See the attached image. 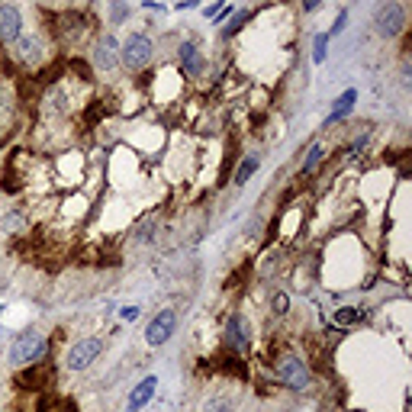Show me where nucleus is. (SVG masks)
Segmentation results:
<instances>
[{
  "label": "nucleus",
  "instance_id": "f257e3e1",
  "mask_svg": "<svg viewBox=\"0 0 412 412\" xmlns=\"http://www.w3.org/2000/svg\"><path fill=\"white\" fill-rule=\"evenodd\" d=\"M152 55H155V45L148 35H129L126 43H123V49H119V58H123V65L129 71H142L152 62Z\"/></svg>",
  "mask_w": 412,
  "mask_h": 412
},
{
  "label": "nucleus",
  "instance_id": "f03ea898",
  "mask_svg": "<svg viewBox=\"0 0 412 412\" xmlns=\"http://www.w3.org/2000/svg\"><path fill=\"white\" fill-rule=\"evenodd\" d=\"M43 351H45V338L39 335V332H23V335H16L13 345H10V361H13L16 367H23V364L39 361Z\"/></svg>",
  "mask_w": 412,
  "mask_h": 412
},
{
  "label": "nucleus",
  "instance_id": "7ed1b4c3",
  "mask_svg": "<svg viewBox=\"0 0 412 412\" xmlns=\"http://www.w3.org/2000/svg\"><path fill=\"white\" fill-rule=\"evenodd\" d=\"M374 26H377L380 35L393 39V35H399V33H403V26H406V10L399 7L396 0H386L384 7L377 10V16H374Z\"/></svg>",
  "mask_w": 412,
  "mask_h": 412
},
{
  "label": "nucleus",
  "instance_id": "20e7f679",
  "mask_svg": "<svg viewBox=\"0 0 412 412\" xmlns=\"http://www.w3.org/2000/svg\"><path fill=\"white\" fill-rule=\"evenodd\" d=\"M277 374H280V380H284V386H290V390H306V386H309V367L296 355L280 357Z\"/></svg>",
  "mask_w": 412,
  "mask_h": 412
},
{
  "label": "nucleus",
  "instance_id": "39448f33",
  "mask_svg": "<svg viewBox=\"0 0 412 412\" xmlns=\"http://www.w3.org/2000/svg\"><path fill=\"white\" fill-rule=\"evenodd\" d=\"M104 351V338H81L77 345H71L68 351V367L71 370H87Z\"/></svg>",
  "mask_w": 412,
  "mask_h": 412
},
{
  "label": "nucleus",
  "instance_id": "423d86ee",
  "mask_svg": "<svg viewBox=\"0 0 412 412\" xmlns=\"http://www.w3.org/2000/svg\"><path fill=\"white\" fill-rule=\"evenodd\" d=\"M174 328H177V313L174 309H161L145 328L148 345H165L171 335H174Z\"/></svg>",
  "mask_w": 412,
  "mask_h": 412
},
{
  "label": "nucleus",
  "instance_id": "0eeeda50",
  "mask_svg": "<svg viewBox=\"0 0 412 412\" xmlns=\"http://www.w3.org/2000/svg\"><path fill=\"white\" fill-rule=\"evenodd\" d=\"M23 33V16L16 7H0V43H16Z\"/></svg>",
  "mask_w": 412,
  "mask_h": 412
},
{
  "label": "nucleus",
  "instance_id": "6e6552de",
  "mask_svg": "<svg viewBox=\"0 0 412 412\" xmlns=\"http://www.w3.org/2000/svg\"><path fill=\"white\" fill-rule=\"evenodd\" d=\"M177 58H181V68H184V74H187V77H200L203 74V55H200V49H196L194 43H181Z\"/></svg>",
  "mask_w": 412,
  "mask_h": 412
},
{
  "label": "nucleus",
  "instance_id": "1a4fd4ad",
  "mask_svg": "<svg viewBox=\"0 0 412 412\" xmlns=\"http://www.w3.org/2000/svg\"><path fill=\"white\" fill-rule=\"evenodd\" d=\"M226 342H229L235 351L248 348V325H245L242 316H232L229 319V325H226Z\"/></svg>",
  "mask_w": 412,
  "mask_h": 412
},
{
  "label": "nucleus",
  "instance_id": "9d476101",
  "mask_svg": "<svg viewBox=\"0 0 412 412\" xmlns=\"http://www.w3.org/2000/svg\"><path fill=\"white\" fill-rule=\"evenodd\" d=\"M155 386H158V380H155V377H145V380H142L139 386H135L133 393H129V403H126V409H129V412H139L142 406H145L148 399L155 396Z\"/></svg>",
  "mask_w": 412,
  "mask_h": 412
},
{
  "label": "nucleus",
  "instance_id": "9b49d317",
  "mask_svg": "<svg viewBox=\"0 0 412 412\" xmlns=\"http://www.w3.org/2000/svg\"><path fill=\"white\" fill-rule=\"evenodd\" d=\"M16 58L26 65L39 62V58H43V43H39L35 35H26V39L20 35V39H16Z\"/></svg>",
  "mask_w": 412,
  "mask_h": 412
},
{
  "label": "nucleus",
  "instance_id": "f8f14e48",
  "mask_svg": "<svg viewBox=\"0 0 412 412\" xmlns=\"http://www.w3.org/2000/svg\"><path fill=\"white\" fill-rule=\"evenodd\" d=\"M97 65L106 68V71L116 65V43H113V35H104V39L97 43Z\"/></svg>",
  "mask_w": 412,
  "mask_h": 412
},
{
  "label": "nucleus",
  "instance_id": "ddd939ff",
  "mask_svg": "<svg viewBox=\"0 0 412 412\" xmlns=\"http://www.w3.org/2000/svg\"><path fill=\"white\" fill-rule=\"evenodd\" d=\"M355 100H357V91H345L342 97H338V104H335V110H332V116H328V123H335V119L348 116L351 106H355Z\"/></svg>",
  "mask_w": 412,
  "mask_h": 412
},
{
  "label": "nucleus",
  "instance_id": "4468645a",
  "mask_svg": "<svg viewBox=\"0 0 412 412\" xmlns=\"http://www.w3.org/2000/svg\"><path fill=\"white\" fill-rule=\"evenodd\" d=\"M361 319H364V313L357 306H345L335 313V325H355V322H361Z\"/></svg>",
  "mask_w": 412,
  "mask_h": 412
},
{
  "label": "nucleus",
  "instance_id": "2eb2a0df",
  "mask_svg": "<svg viewBox=\"0 0 412 412\" xmlns=\"http://www.w3.org/2000/svg\"><path fill=\"white\" fill-rule=\"evenodd\" d=\"M319 161H322V145H313L306 152V161H303V174H313L319 168Z\"/></svg>",
  "mask_w": 412,
  "mask_h": 412
},
{
  "label": "nucleus",
  "instance_id": "dca6fc26",
  "mask_svg": "<svg viewBox=\"0 0 412 412\" xmlns=\"http://www.w3.org/2000/svg\"><path fill=\"white\" fill-rule=\"evenodd\" d=\"M255 171H258V155H252V158H248V161L242 165V168H238V174H235V184H238V187H242V184L255 174Z\"/></svg>",
  "mask_w": 412,
  "mask_h": 412
},
{
  "label": "nucleus",
  "instance_id": "f3484780",
  "mask_svg": "<svg viewBox=\"0 0 412 412\" xmlns=\"http://www.w3.org/2000/svg\"><path fill=\"white\" fill-rule=\"evenodd\" d=\"M248 20H252V13H248V10H238V13L229 20V26L223 29V35L229 39V35H232V33H238V29H242V23H248Z\"/></svg>",
  "mask_w": 412,
  "mask_h": 412
},
{
  "label": "nucleus",
  "instance_id": "a211bd4d",
  "mask_svg": "<svg viewBox=\"0 0 412 412\" xmlns=\"http://www.w3.org/2000/svg\"><path fill=\"white\" fill-rule=\"evenodd\" d=\"M274 313H277V316H286V313H290V296H286V294H277V296H274Z\"/></svg>",
  "mask_w": 412,
  "mask_h": 412
},
{
  "label": "nucleus",
  "instance_id": "6ab92c4d",
  "mask_svg": "<svg viewBox=\"0 0 412 412\" xmlns=\"http://www.w3.org/2000/svg\"><path fill=\"white\" fill-rule=\"evenodd\" d=\"M325 45H328V35H316V52H313L316 62H325Z\"/></svg>",
  "mask_w": 412,
  "mask_h": 412
},
{
  "label": "nucleus",
  "instance_id": "aec40b11",
  "mask_svg": "<svg viewBox=\"0 0 412 412\" xmlns=\"http://www.w3.org/2000/svg\"><path fill=\"white\" fill-rule=\"evenodd\" d=\"M123 319H129V322L139 319V306H126V309H123Z\"/></svg>",
  "mask_w": 412,
  "mask_h": 412
},
{
  "label": "nucleus",
  "instance_id": "412c9836",
  "mask_svg": "<svg viewBox=\"0 0 412 412\" xmlns=\"http://www.w3.org/2000/svg\"><path fill=\"white\" fill-rule=\"evenodd\" d=\"M319 4H322V0H303V10H306V13H313Z\"/></svg>",
  "mask_w": 412,
  "mask_h": 412
}]
</instances>
